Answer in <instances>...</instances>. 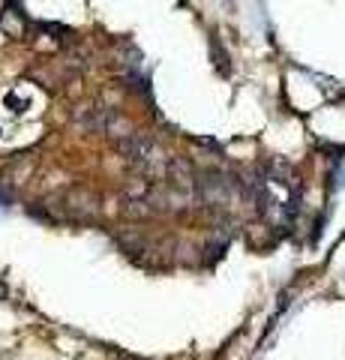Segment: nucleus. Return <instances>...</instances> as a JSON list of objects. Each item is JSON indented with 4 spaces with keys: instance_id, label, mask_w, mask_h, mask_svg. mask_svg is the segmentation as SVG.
Listing matches in <instances>:
<instances>
[{
    "instance_id": "1",
    "label": "nucleus",
    "mask_w": 345,
    "mask_h": 360,
    "mask_svg": "<svg viewBox=\"0 0 345 360\" xmlns=\"http://www.w3.org/2000/svg\"><path fill=\"white\" fill-rule=\"evenodd\" d=\"M214 54H216V66H219V72L222 75H228V54L222 51V45L214 39Z\"/></svg>"
}]
</instances>
